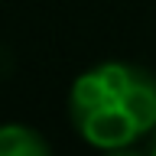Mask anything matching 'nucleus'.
Returning <instances> with one entry per match:
<instances>
[{"instance_id": "nucleus-2", "label": "nucleus", "mask_w": 156, "mask_h": 156, "mask_svg": "<svg viewBox=\"0 0 156 156\" xmlns=\"http://www.w3.org/2000/svg\"><path fill=\"white\" fill-rule=\"evenodd\" d=\"M0 156H52V146L29 124H0Z\"/></svg>"}, {"instance_id": "nucleus-3", "label": "nucleus", "mask_w": 156, "mask_h": 156, "mask_svg": "<svg viewBox=\"0 0 156 156\" xmlns=\"http://www.w3.org/2000/svg\"><path fill=\"white\" fill-rule=\"evenodd\" d=\"M104 156H146V153H140L133 146H117V150H104Z\"/></svg>"}, {"instance_id": "nucleus-1", "label": "nucleus", "mask_w": 156, "mask_h": 156, "mask_svg": "<svg viewBox=\"0 0 156 156\" xmlns=\"http://www.w3.org/2000/svg\"><path fill=\"white\" fill-rule=\"evenodd\" d=\"M68 120L101 153L133 146L156 127V75L124 58L85 68L68 88Z\"/></svg>"}, {"instance_id": "nucleus-4", "label": "nucleus", "mask_w": 156, "mask_h": 156, "mask_svg": "<svg viewBox=\"0 0 156 156\" xmlns=\"http://www.w3.org/2000/svg\"><path fill=\"white\" fill-rule=\"evenodd\" d=\"M146 156H156V127H153V136H150V146H146Z\"/></svg>"}]
</instances>
